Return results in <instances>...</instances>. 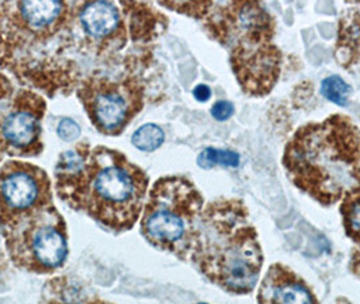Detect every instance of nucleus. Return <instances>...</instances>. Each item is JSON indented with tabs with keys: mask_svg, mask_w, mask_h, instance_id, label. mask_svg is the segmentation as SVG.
Returning a JSON list of instances; mask_svg holds the SVG:
<instances>
[{
	"mask_svg": "<svg viewBox=\"0 0 360 304\" xmlns=\"http://www.w3.org/2000/svg\"><path fill=\"white\" fill-rule=\"evenodd\" d=\"M52 204L51 181L46 173L27 162L11 161L0 171L1 226Z\"/></svg>",
	"mask_w": 360,
	"mask_h": 304,
	"instance_id": "6",
	"label": "nucleus"
},
{
	"mask_svg": "<svg viewBox=\"0 0 360 304\" xmlns=\"http://www.w3.org/2000/svg\"><path fill=\"white\" fill-rule=\"evenodd\" d=\"M234 76L250 96H266L276 86L282 71V52L274 42L229 51Z\"/></svg>",
	"mask_w": 360,
	"mask_h": 304,
	"instance_id": "7",
	"label": "nucleus"
},
{
	"mask_svg": "<svg viewBox=\"0 0 360 304\" xmlns=\"http://www.w3.org/2000/svg\"><path fill=\"white\" fill-rule=\"evenodd\" d=\"M354 190L360 192V166L358 168L356 173H355V187H354Z\"/></svg>",
	"mask_w": 360,
	"mask_h": 304,
	"instance_id": "20",
	"label": "nucleus"
},
{
	"mask_svg": "<svg viewBox=\"0 0 360 304\" xmlns=\"http://www.w3.org/2000/svg\"><path fill=\"white\" fill-rule=\"evenodd\" d=\"M57 134L61 140H64L67 143H73L80 136V126L77 125L72 119L65 118L57 126Z\"/></svg>",
	"mask_w": 360,
	"mask_h": 304,
	"instance_id": "17",
	"label": "nucleus"
},
{
	"mask_svg": "<svg viewBox=\"0 0 360 304\" xmlns=\"http://www.w3.org/2000/svg\"><path fill=\"white\" fill-rule=\"evenodd\" d=\"M198 304H206V303H198Z\"/></svg>",
	"mask_w": 360,
	"mask_h": 304,
	"instance_id": "21",
	"label": "nucleus"
},
{
	"mask_svg": "<svg viewBox=\"0 0 360 304\" xmlns=\"http://www.w3.org/2000/svg\"><path fill=\"white\" fill-rule=\"evenodd\" d=\"M44 110H41V102L32 99L20 103L13 108L4 118L0 127L1 137L8 147L19 154H32L33 147L39 143L41 118Z\"/></svg>",
	"mask_w": 360,
	"mask_h": 304,
	"instance_id": "9",
	"label": "nucleus"
},
{
	"mask_svg": "<svg viewBox=\"0 0 360 304\" xmlns=\"http://www.w3.org/2000/svg\"><path fill=\"white\" fill-rule=\"evenodd\" d=\"M295 187L323 206L338 203L355 187L360 166V128L342 114L301 126L283 154Z\"/></svg>",
	"mask_w": 360,
	"mask_h": 304,
	"instance_id": "1",
	"label": "nucleus"
},
{
	"mask_svg": "<svg viewBox=\"0 0 360 304\" xmlns=\"http://www.w3.org/2000/svg\"><path fill=\"white\" fill-rule=\"evenodd\" d=\"M190 258L225 291L236 295L252 291L264 257L241 200L221 199L202 211Z\"/></svg>",
	"mask_w": 360,
	"mask_h": 304,
	"instance_id": "2",
	"label": "nucleus"
},
{
	"mask_svg": "<svg viewBox=\"0 0 360 304\" xmlns=\"http://www.w3.org/2000/svg\"><path fill=\"white\" fill-rule=\"evenodd\" d=\"M164 131L155 124H146L137 128L131 137V143L143 152H155L164 143Z\"/></svg>",
	"mask_w": 360,
	"mask_h": 304,
	"instance_id": "15",
	"label": "nucleus"
},
{
	"mask_svg": "<svg viewBox=\"0 0 360 304\" xmlns=\"http://www.w3.org/2000/svg\"><path fill=\"white\" fill-rule=\"evenodd\" d=\"M210 112H212V117L216 121L225 122V121H228L229 118L233 117L234 105L231 103L229 100H218V102L213 105Z\"/></svg>",
	"mask_w": 360,
	"mask_h": 304,
	"instance_id": "18",
	"label": "nucleus"
},
{
	"mask_svg": "<svg viewBox=\"0 0 360 304\" xmlns=\"http://www.w3.org/2000/svg\"><path fill=\"white\" fill-rule=\"evenodd\" d=\"M193 95L194 98L200 102V103H205L207 102L210 98H212V90L209 86L206 84H198L194 91H193Z\"/></svg>",
	"mask_w": 360,
	"mask_h": 304,
	"instance_id": "19",
	"label": "nucleus"
},
{
	"mask_svg": "<svg viewBox=\"0 0 360 304\" xmlns=\"http://www.w3.org/2000/svg\"><path fill=\"white\" fill-rule=\"evenodd\" d=\"M83 100L94 125L106 134L121 133L131 117V108H136L129 99V90L118 84H98L87 90Z\"/></svg>",
	"mask_w": 360,
	"mask_h": 304,
	"instance_id": "8",
	"label": "nucleus"
},
{
	"mask_svg": "<svg viewBox=\"0 0 360 304\" xmlns=\"http://www.w3.org/2000/svg\"><path fill=\"white\" fill-rule=\"evenodd\" d=\"M18 7L22 18L32 29H45L53 25L64 10L61 1H22Z\"/></svg>",
	"mask_w": 360,
	"mask_h": 304,
	"instance_id": "12",
	"label": "nucleus"
},
{
	"mask_svg": "<svg viewBox=\"0 0 360 304\" xmlns=\"http://www.w3.org/2000/svg\"><path fill=\"white\" fill-rule=\"evenodd\" d=\"M340 213L347 235L360 246V192L348 191L342 197Z\"/></svg>",
	"mask_w": 360,
	"mask_h": 304,
	"instance_id": "13",
	"label": "nucleus"
},
{
	"mask_svg": "<svg viewBox=\"0 0 360 304\" xmlns=\"http://www.w3.org/2000/svg\"><path fill=\"white\" fill-rule=\"evenodd\" d=\"M197 162H198L199 166L203 169H212L214 166L236 168L240 164V154L233 150L207 147L199 153Z\"/></svg>",
	"mask_w": 360,
	"mask_h": 304,
	"instance_id": "14",
	"label": "nucleus"
},
{
	"mask_svg": "<svg viewBox=\"0 0 360 304\" xmlns=\"http://www.w3.org/2000/svg\"><path fill=\"white\" fill-rule=\"evenodd\" d=\"M1 227L11 257L19 267L48 273L64 265L68 256L65 223L53 204Z\"/></svg>",
	"mask_w": 360,
	"mask_h": 304,
	"instance_id": "5",
	"label": "nucleus"
},
{
	"mask_svg": "<svg viewBox=\"0 0 360 304\" xmlns=\"http://www.w3.org/2000/svg\"><path fill=\"white\" fill-rule=\"evenodd\" d=\"M321 93L329 102L342 107L348 103L351 87L340 76H329L321 83Z\"/></svg>",
	"mask_w": 360,
	"mask_h": 304,
	"instance_id": "16",
	"label": "nucleus"
},
{
	"mask_svg": "<svg viewBox=\"0 0 360 304\" xmlns=\"http://www.w3.org/2000/svg\"><path fill=\"white\" fill-rule=\"evenodd\" d=\"M143 169L108 147L89 152L87 173L77 209L112 230L133 227L141 214L148 191Z\"/></svg>",
	"mask_w": 360,
	"mask_h": 304,
	"instance_id": "3",
	"label": "nucleus"
},
{
	"mask_svg": "<svg viewBox=\"0 0 360 304\" xmlns=\"http://www.w3.org/2000/svg\"><path fill=\"white\" fill-rule=\"evenodd\" d=\"M202 211L203 197L190 180L162 178L149 192L141 232L153 246L190 258Z\"/></svg>",
	"mask_w": 360,
	"mask_h": 304,
	"instance_id": "4",
	"label": "nucleus"
},
{
	"mask_svg": "<svg viewBox=\"0 0 360 304\" xmlns=\"http://www.w3.org/2000/svg\"><path fill=\"white\" fill-rule=\"evenodd\" d=\"M257 299L260 304H317L307 283L282 264L271 265L260 284Z\"/></svg>",
	"mask_w": 360,
	"mask_h": 304,
	"instance_id": "10",
	"label": "nucleus"
},
{
	"mask_svg": "<svg viewBox=\"0 0 360 304\" xmlns=\"http://www.w3.org/2000/svg\"><path fill=\"white\" fill-rule=\"evenodd\" d=\"M80 22L89 36L103 38L117 30L121 22L120 10L110 1H90L80 10Z\"/></svg>",
	"mask_w": 360,
	"mask_h": 304,
	"instance_id": "11",
	"label": "nucleus"
}]
</instances>
